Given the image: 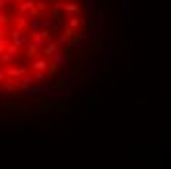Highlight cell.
Returning a JSON list of instances; mask_svg holds the SVG:
<instances>
[{"label": "cell", "instance_id": "6da1fadb", "mask_svg": "<svg viewBox=\"0 0 171 169\" xmlns=\"http://www.w3.org/2000/svg\"><path fill=\"white\" fill-rule=\"evenodd\" d=\"M63 8H65V12H69V14H75V12H79V8L75 4H63Z\"/></svg>", "mask_w": 171, "mask_h": 169}, {"label": "cell", "instance_id": "7a4b0ae2", "mask_svg": "<svg viewBox=\"0 0 171 169\" xmlns=\"http://www.w3.org/2000/svg\"><path fill=\"white\" fill-rule=\"evenodd\" d=\"M79 24H81V22H79L77 18H71V20H69V28H79Z\"/></svg>", "mask_w": 171, "mask_h": 169}]
</instances>
